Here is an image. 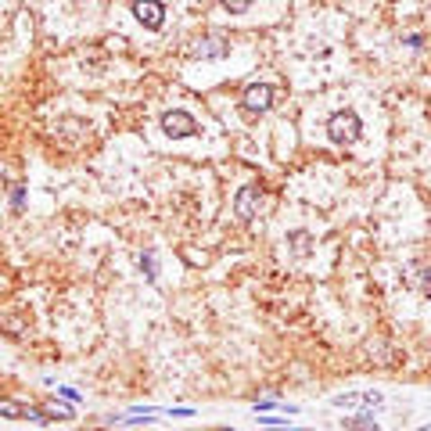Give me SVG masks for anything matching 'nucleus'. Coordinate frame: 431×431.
Instances as JSON below:
<instances>
[{"mask_svg": "<svg viewBox=\"0 0 431 431\" xmlns=\"http://www.w3.org/2000/svg\"><path fill=\"white\" fill-rule=\"evenodd\" d=\"M360 133H363V123H360V115L356 111H334L331 119H327V137H331V144H341V147H348V144H356L360 140Z\"/></svg>", "mask_w": 431, "mask_h": 431, "instance_id": "nucleus-1", "label": "nucleus"}, {"mask_svg": "<svg viewBox=\"0 0 431 431\" xmlns=\"http://www.w3.org/2000/svg\"><path fill=\"white\" fill-rule=\"evenodd\" d=\"M162 130H166V137L180 140V137H190L194 130H198V123H194V115H190V111L173 108V111H166V115H162Z\"/></svg>", "mask_w": 431, "mask_h": 431, "instance_id": "nucleus-2", "label": "nucleus"}, {"mask_svg": "<svg viewBox=\"0 0 431 431\" xmlns=\"http://www.w3.org/2000/svg\"><path fill=\"white\" fill-rule=\"evenodd\" d=\"M54 133H58V140H61L65 147H75V144H83V140L90 137V123H83V119H72V115H65V119H58Z\"/></svg>", "mask_w": 431, "mask_h": 431, "instance_id": "nucleus-3", "label": "nucleus"}, {"mask_svg": "<svg viewBox=\"0 0 431 431\" xmlns=\"http://www.w3.org/2000/svg\"><path fill=\"white\" fill-rule=\"evenodd\" d=\"M259 202H262V187H259V183H245V187L238 190V198H233V212H238V216L248 223V219H255Z\"/></svg>", "mask_w": 431, "mask_h": 431, "instance_id": "nucleus-4", "label": "nucleus"}, {"mask_svg": "<svg viewBox=\"0 0 431 431\" xmlns=\"http://www.w3.org/2000/svg\"><path fill=\"white\" fill-rule=\"evenodd\" d=\"M226 54H230V40L219 32L202 36V40H194V47H190V58H226Z\"/></svg>", "mask_w": 431, "mask_h": 431, "instance_id": "nucleus-5", "label": "nucleus"}, {"mask_svg": "<svg viewBox=\"0 0 431 431\" xmlns=\"http://www.w3.org/2000/svg\"><path fill=\"white\" fill-rule=\"evenodd\" d=\"M133 15H137V22L147 25V29H162V22H166L162 0H133Z\"/></svg>", "mask_w": 431, "mask_h": 431, "instance_id": "nucleus-6", "label": "nucleus"}, {"mask_svg": "<svg viewBox=\"0 0 431 431\" xmlns=\"http://www.w3.org/2000/svg\"><path fill=\"white\" fill-rule=\"evenodd\" d=\"M273 104V87L269 83H252L248 90H245V97H241V108L248 111V115H259V111H266Z\"/></svg>", "mask_w": 431, "mask_h": 431, "instance_id": "nucleus-7", "label": "nucleus"}, {"mask_svg": "<svg viewBox=\"0 0 431 431\" xmlns=\"http://www.w3.org/2000/svg\"><path fill=\"white\" fill-rule=\"evenodd\" d=\"M0 417H11V420H36V424H47V413L40 406H22L15 399H0Z\"/></svg>", "mask_w": 431, "mask_h": 431, "instance_id": "nucleus-8", "label": "nucleus"}, {"mask_svg": "<svg viewBox=\"0 0 431 431\" xmlns=\"http://www.w3.org/2000/svg\"><path fill=\"white\" fill-rule=\"evenodd\" d=\"M331 403L334 406H367V410H374V406L384 403V396L374 391V388H367V391H341V396H334Z\"/></svg>", "mask_w": 431, "mask_h": 431, "instance_id": "nucleus-9", "label": "nucleus"}, {"mask_svg": "<svg viewBox=\"0 0 431 431\" xmlns=\"http://www.w3.org/2000/svg\"><path fill=\"white\" fill-rule=\"evenodd\" d=\"M345 427L348 431H381L374 417H352V420H345Z\"/></svg>", "mask_w": 431, "mask_h": 431, "instance_id": "nucleus-10", "label": "nucleus"}, {"mask_svg": "<svg viewBox=\"0 0 431 431\" xmlns=\"http://www.w3.org/2000/svg\"><path fill=\"white\" fill-rule=\"evenodd\" d=\"M291 245H295V255H309V233H302V230H295L291 238H288Z\"/></svg>", "mask_w": 431, "mask_h": 431, "instance_id": "nucleus-11", "label": "nucleus"}, {"mask_svg": "<svg viewBox=\"0 0 431 431\" xmlns=\"http://www.w3.org/2000/svg\"><path fill=\"white\" fill-rule=\"evenodd\" d=\"M223 4H226L230 15H245V11L252 8V0H223Z\"/></svg>", "mask_w": 431, "mask_h": 431, "instance_id": "nucleus-12", "label": "nucleus"}, {"mask_svg": "<svg viewBox=\"0 0 431 431\" xmlns=\"http://www.w3.org/2000/svg\"><path fill=\"white\" fill-rule=\"evenodd\" d=\"M140 269H144V277L147 281H154V255L147 252V255H140Z\"/></svg>", "mask_w": 431, "mask_h": 431, "instance_id": "nucleus-13", "label": "nucleus"}, {"mask_svg": "<svg viewBox=\"0 0 431 431\" xmlns=\"http://www.w3.org/2000/svg\"><path fill=\"white\" fill-rule=\"evenodd\" d=\"M277 406V399H262V403H255V413H266V410H273Z\"/></svg>", "mask_w": 431, "mask_h": 431, "instance_id": "nucleus-14", "label": "nucleus"}, {"mask_svg": "<svg viewBox=\"0 0 431 431\" xmlns=\"http://www.w3.org/2000/svg\"><path fill=\"white\" fill-rule=\"evenodd\" d=\"M61 391V396L68 399V403H75V399H80V391H75V388H58Z\"/></svg>", "mask_w": 431, "mask_h": 431, "instance_id": "nucleus-15", "label": "nucleus"}, {"mask_svg": "<svg viewBox=\"0 0 431 431\" xmlns=\"http://www.w3.org/2000/svg\"><path fill=\"white\" fill-rule=\"evenodd\" d=\"M216 431H238V427H216Z\"/></svg>", "mask_w": 431, "mask_h": 431, "instance_id": "nucleus-16", "label": "nucleus"}, {"mask_svg": "<svg viewBox=\"0 0 431 431\" xmlns=\"http://www.w3.org/2000/svg\"><path fill=\"white\" fill-rule=\"evenodd\" d=\"M284 431H288V427H284ZM291 431H302V427H291Z\"/></svg>", "mask_w": 431, "mask_h": 431, "instance_id": "nucleus-17", "label": "nucleus"}, {"mask_svg": "<svg viewBox=\"0 0 431 431\" xmlns=\"http://www.w3.org/2000/svg\"><path fill=\"white\" fill-rule=\"evenodd\" d=\"M420 431H431V424H427V427H420Z\"/></svg>", "mask_w": 431, "mask_h": 431, "instance_id": "nucleus-18", "label": "nucleus"}]
</instances>
